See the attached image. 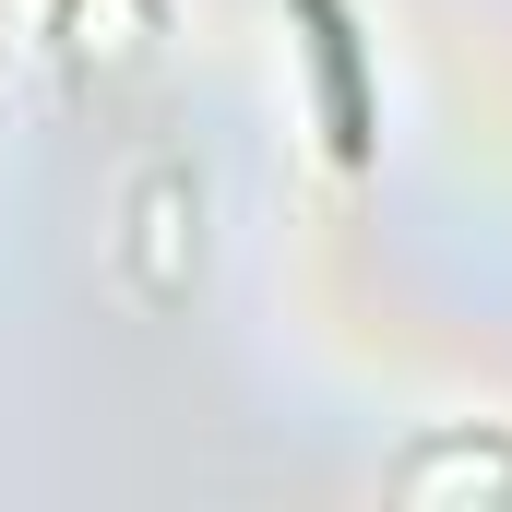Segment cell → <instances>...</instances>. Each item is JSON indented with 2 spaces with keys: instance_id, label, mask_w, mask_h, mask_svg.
<instances>
[{
  "instance_id": "obj_1",
  "label": "cell",
  "mask_w": 512,
  "mask_h": 512,
  "mask_svg": "<svg viewBox=\"0 0 512 512\" xmlns=\"http://www.w3.org/2000/svg\"><path fill=\"white\" fill-rule=\"evenodd\" d=\"M298 24H310V72H322L334 155H346V167H370V96H358V36H346V12H334V0H298Z\"/></svg>"
}]
</instances>
